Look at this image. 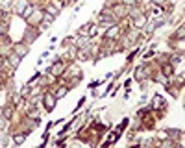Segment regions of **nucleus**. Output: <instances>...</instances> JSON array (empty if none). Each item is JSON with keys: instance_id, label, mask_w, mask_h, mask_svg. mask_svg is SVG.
<instances>
[{"instance_id": "obj_8", "label": "nucleus", "mask_w": 185, "mask_h": 148, "mask_svg": "<svg viewBox=\"0 0 185 148\" xmlns=\"http://www.w3.org/2000/svg\"><path fill=\"white\" fill-rule=\"evenodd\" d=\"M163 105H165V100H163L159 94H156L154 96V108H163Z\"/></svg>"}, {"instance_id": "obj_13", "label": "nucleus", "mask_w": 185, "mask_h": 148, "mask_svg": "<svg viewBox=\"0 0 185 148\" xmlns=\"http://www.w3.org/2000/svg\"><path fill=\"white\" fill-rule=\"evenodd\" d=\"M145 22H146V17H137V19H135V22H133V24H135V26H143Z\"/></svg>"}, {"instance_id": "obj_17", "label": "nucleus", "mask_w": 185, "mask_h": 148, "mask_svg": "<svg viewBox=\"0 0 185 148\" xmlns=\"http://www.w3.org/2000/svg\"><path fill=\"white\" fill-rule=\"evenodd\" d=\"M165 72H167V76H169V74L172 72V67H170V65H167V67H165Z\"/></svg>"}, {"instance_id": "obj_10", "label": "nucleus", "mask_w": 185, "mask_h": 148, "mask_svg": "<svg viewBox=\"0 0 185 148\" xmlns=\"http://www.w3.org/2000/svg\"><path fill=\"white\" fill-rule=\"evenodd\" d=\"M145 70H146L145 67H139V69H137V74H135V78H137V80H143V78H145Z\"/></svg>"}, {"instance_id": "obj_9", "label": "nucleus", "mask_w": 185, "mask_h": 148, "mask_svg": "<svg viewBox=\"0 0 185 148\" xmlns=\"http://www.w3.org/2000/svg\"><path fill=\"white\" fill-rule=\"evenodd\" d=\"M65 93H67V87H58V91H56V94H54V96H56V98H61V96H65Z\"/></svg>"}, {"instance_id": "obj_12", "label": "nucleus", "mask_w": 185, "mask_h": 148, "mask_svg": "<svg viewBox=\"0 0 185 148\" xmlns=\"http://www.w3.org/2000/svg\"><path fill=\"white\" fill-rule=\"evenodd\" d=\"M9 59H11V61H9V63H11V65L13 67H17L19 65V61H20V56H17V54H13L11 58H9Z\"/></svg>"}, {"instance_id": "obj_18", "label": "nucleus", "mask_w": 185, "mask_h": 148, "mask_svg": "<svg viewBox=\"0 0 185 148\" xmlns=\"http://www.w3.org/2000/svg\"><path fill=\"white\" fill-rule=\"evenodd\" d=\"M4 126H6V122H4V119H2V117H0V128H4Z\"/></svg>"}, {"instance_id": "obj_4", "label": "nucleus", "mask_w": 185, "mask_h": 148, "mask_svg": "<svg viewBox=\"0 0 185 148\" xmlns=\"http://www.w3.org/2000/svg\"><path fill=\"white\" fill-rule=\"evenodd\" d=\"M100 19H102V22H106V24H113L115 22V17H111V13H107V11H104Z\"/></svg>"}, {"instance_id": "obj_11", "label": "nucleus", "mask_w": 185, "mask_h": 148, "mask_svg": "<svg viewBox=\"0 0 185 148\" xmlns=\"http://www.w3.org/2000/svg\"><path fill=\"white\" fill-rule=\"evenodd\" d=\"M24 139H26V135H24V133H20V135H15V137H13V141H15L17 144H20V143H24Z\"/></svg>"}, {"instance_id": "obj_15", "label": "nucleus", "mask_w": 185, "mask_h": 148, "mask_svg": "<svg viewBox=\"0 0 185 148\" xmlns=\"http://www.w3.org/2000/svg\"><path fill=\"white\" fill-rule=\"evenodd\" d=\"M9 4H11V0H0V6L2 7H9Z\"/></svg>"}, {"instance_id": "obj_16", "label": "nucleus", "mask_w": 185, "mask_h": 148, "mask_svg": "<svg viewBox=\"0 0 185 148\" xmlns=\"http://www.w3.org/2000/svg\"><path fill=\"white\" fill-rule=\"evenodd\" d=\"M4 117H7V119L11 117V109H9V108H6V109H4Z\"/></svg>"}, {"instance_id": "obj_3", "label": "nucleus", "mask_w": 185, "mask_h": 148, "mask_svg": "<svg viewBox=\"0 0 185 148\" xmlns=\"http://www.w3.org/2000/svg\"><path fill=\"white\" fill-rule=\"evenodd\" d=\"M45 102H46V109H54V104H56V96L54 94H45Z\"/></svg>"}, {"instance_id": "obj_1", "label": "nucleus", "mask_w": 185, "mask_h": 148, "mask_svg": "<svg viewBox=\"0 0 185 148\" xmlns=\"http://www.w3.org/2000/svg\"><path fill=\"white\" fill-rule=\"evenodd\" d=\"M63 69H65V67H63V63H61V61H58V63H54V65L50 67V70H48V72H50V74H54V76H59V74L63 72Z\"/></svg>"}, {"instance_id": "obj_7", "label": "nucleus", "mask_w": 185, "mask_h": 148, "mask_svg": "<svg viewBox=\"0 0 185 148\" xmlns=\"http://www.w3.org/2000/svg\"><path fill=\"white\" fill-rule=\"evenodd\" d=\"M35 37H37V31H35L34 28H31V31L28 30V31H26V35H24V39H26V41H30V43H31V41H34Z\"/></svg>"}, {"instance_id": "obj_6", "label": "nucleus", "mask_w": 185, "mask_h": 148, "mask_svg": "<svg viewBox=\"0 0 185 148\" xmlns=\"http://www.w3.org/2000/svg\"><path fill=\"white\" fill-rule=\"evenodd\" d=\"M117 34H118V28H117V26H111L109 30L106 31V37H107V39H113V37H115Z\"/></svg>"}, {"instance_id": "obj_21", "label": "nucleus", "mask_w": 185, "mask_h": 148, "mask_svg": "<svg viewBox=\"0 0 185 148\" xmlns=\"http://www.w3.org/2000/svg\"><path fill=\"white\" fill-rule=\"evenodd\" d=\"M0 65H2V58H0Z\"/></svg>"}, {"instance_id": "obj_2", "label": "nucleus", "mask_w": 185, "mask_h": 148, "mask_svg": "<svg viewBox=\"0 0 185 148\" xmlns=\"http://www.w3.org/2000/svg\"><path fill=\"white\" fill-rule=\"evenodd\" d=\"M15 50H17V56L22 58L26 52H28V45H26V43H19V45H15Z\"/></svg>"}, {"instance_id": "obj_19", "label": "nucleus", "mask_w": 185, "mask_h": 148, "mask_svg": "<svg viewBox=\"0 0 185 148\" xmlns=\"http://www.w3.org/2000/svg\"><path fill=\"white\" fill-rule=\"evenodd\" d=\"M156 4H165V0H156Z\"/></svg>"}, {"instance_id": "obj_14", "label": "nucleus", "mask_w": 185, "mask_h": 148, "mask_svg": "<svg viewBox=\"0 0 185 148\" xmlns=\"http://www.w3.org/2000/svg\"><path fill=\"white\" fill-rule=\"evenodd\" d=\"M56 13H58V9L54 7V6H48V15H52V17H54Z\"/></svg>"}, {"instance_id": "obj_5", "label": "nucleus", "mask_w": 185, "mask_h": 148, "mask_svg": "<svg viewBox=\"0 0 185 148\" xmlns=\"http://www.w3.org/2000/svg\"><path fill=\"white\" fill-rule=\"evenodd\" d=\"M26 7H28V2H26V0H19V6H17V13H19V15H22Z\"/></svg>"}, {"instance_id": "obj_20", "label": "nucleus", "mask_w": 185, "mask_h": 148, "mask_svg": "<svg viewBox=\"0 0 185 148\" xmlns=\"http://www.w3.org/2000/svg\"><path fill=\"white\" fill-rule=\"evenodd\" d=\"M113 2H118V0H109V4H113Z\"/></svg>"}]
</instances>
